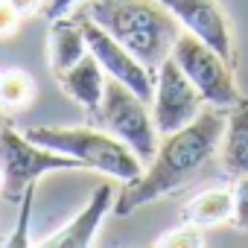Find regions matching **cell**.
Masks as SVG:
<instances>
[{
  "mask_svg": "<svg viewBox=\"0 0 248 248\" xmlns=\"http://www.w3.org/2000/svg\"><path fill=\"white\" fill-rule=\"evenodd\" d=\"M96 117V126L108 135H114L117 140L126 143L143 164H149L158 152V126H155V117L146 108V99L138 96L129 85H123L120 79L105 82V93L99 108L93 111Z\"/></svg>",
  "mask_w": 248,
  "mask_h": 248,
  "instance_id": "4",
  "label": "cell"
},
{
  "mask_svg": "<svg viewBox=\"0 0 248 248\" xmlns=\"http://www.w3.org/2000/svg\"><path fill=\"white\" fill-rule=\"evenodd\" d=\"M3 126H6V114H3V111H0V129H3Z\"/></svg>",
  "mask_w": 248,
  "mask_h": 248,
  "instance_id": "22",
  "label": "cell"
},
{
  "mask_svg": "<svg viewBox=\"0 0 248 248\" xmlns=\"http://www.w3.org/2000/svg\"><path fill=\"white\" fill-rule=\"evenodd\" d=\"M0 184H3V175H0Z\"/></svg>",
  "mask_w": 248,
  "mask_h": 248,
  "instance_id": "23",
  "label": "cell"
},
{
  "mask_svg": "<svg viewBox=\"0 0 248 248\" xmlns=\"http://www.w3.org/2000/svg\"><path fill=\"white\" fill-rule=\"evenodd\" d=\"M21 199H24V204H21V219H18V228L12 231V236H9V242H6V245H12V248H15V245H18V248H21V245H30V239H27V222H30V207H32V187H30Z\"/></svg>",
  "mask_w": 248,
  "mask_h": 248,
  "instance_id": "18",
  "label": "cell"
},
{
  "mask_svg": "<svg viewBox=\"0 0 248 248\" xmlns=\"http://www.w3.org/2000/svg\"><path fill=\"white\" fill-rule=\"evenodd\" d=\"M82 15L96 21L123 47H129L152 76L172 56V47L184 30L161 0H91Z\"/></svg>",
  "mask_w": 248,
  "mask_h": 248,
  "instance_id": "2",
  "label": "cell"
},
{
  "mask_svg": "<svg viewBox=\"0 0 248 248\" xmlns=\"http://www.w3.org/2000/svg\"><path fill=\"white\" fill-rule=\"evenodd\" d=\"M225 123H228V114L222 111V105L207 102V108H202L193 123H187L184 129L172 135H164L149 167L135 181H126L120 187L114 210L120 216H129L140 204L170 196L181 190L187 181H193L207 167V161L219 152Z\"/></svg>",
  "mask_w": 248,
  "mask_h": 248,
  "instance_id": "1",
  "label": "cell"
},
{
  "mask_svg": "<svg viewBox=\"0 0 248 248\" xmlns=\"http://www.w3.org/2000/svg\"><path fill=\"white\" fill-rule=\"evenodd\" d=\"M172 59L190 76V82L199 88L204 102L231 108L239 99V91L231 76V62L225 56H219L207 41L193 35L190 30H181V35L172 47Z\"/></svg>",
  "mask_w": 248,
  "mask_h": 248,
  "instance_id": "6",
  "label": "cell"
},
{
  "mask_svg": "<svg viewBox=\"0 0 248 248\" xmlns=\"http://www.w3.org/2000/svg\"><path fill=\"white\" fill-rule=\"evenodd\" d=\"M184 219L193 225H219L225 219H233V190L213 187V190L199 193L184 207Z\"/></svg>",
  "mask_w": 248,
  "mask_h": 248,
  "instance_id": "14",
  "label": "cell"
},
{
  "mask_svg": "<svg viewBox=\"0 0 248 248\" xmlns=\"http://www.w3.org/2000/svg\"><path fill=\"white\" fill-rule=\"evenodd\" d=\"M204 105V96L190 82V76L178 67V62L170 56L158 73H155V99H152V117L161 135H172L184 129L187 123L199 117Z\"/></svg>",
  "mask_w": 248,
  "mask_h": 248,
  "instance_id": "7",
  "label": "cell"
},
{
  "mask_svg": "<svg viewBox=\"0 0 248 248\" xmlns=\"http://www.w3.org/2000/svg\"><path fill=\"white\" fill-rule=\"evenodd\" d=\"M76 3H79V0H47V15H50V18H62V15H67Z\"/></svg>",
  "mask_w": 248,
  "mask_h": 248,
  "instance_id": "20",
  "label": "cell"
},
{
  "mask_svg": "<svg viewBox=\"0 0 248 248\" xmlns=\"http://www.w3.org/2000/svg\"><path fill=\"white\" fill-rule=\"evenodd\" d=\"M88 53V41H85V30L82 24L73 18H53L50 24V35H47V59H50V70L53 76L64 73L67 67H73L82 56Z\"/></svg>",
  "mask_w": 248,
  "mask_h": 248,
  "instance_id": "13",
  "label": "cell"
},
{
  "mask_svg": "<svg viewBox=\"0 0 248 248\" xmlns=\"http://www.w3.org/2000/svg\"><path fill=\"white\" fill-rule=\"evenodd\" d=\"M56 82L64 88V93H67L73 102H79V105L88 108V111H96L99 102H102V93H105L108 73H105L102 64L96 62V56L88 50L73 67H67L64 73H59Z\"/></svg>",
  "mask_w": 248,
  "mask_h": 248,
  "instance_id": "11",
  "label": "cell"
},
{
  "mask_svg": "<svg viewBox=\"0 0 248 248\" xmlns=\"http://www.w3.org/2000/svg\"><path fill=\"white\" fill-rule=\"evenodd\" d=\"M35 93V82L27 70H6L0 73V105L24 108Z\"/></svg>",
  "mask_w": 248,
  "mask_h": 248,
  "instance_id": "15",
  "label": "cell"
},
{
  "mask_svg": "<svg viewBox=\"0 0 248 248\" xmlns=\"http://www.w3.org/2000/svg\"><path fill=\"white\" fill-rule=\"evenodd\" d=\"M161 3L178 18L184 30H190L193 35L207 41L219 56L233 62V41L228 30V18L216 0H161Z\"/></svg>",
  "mask_w": 248,
  "mask_h": 248,
  "instance_id": "9",
  "label": "cell"
},
{
  "mask_svg": "<svg viewBox=\"0 0 248 248\" xmlns=\"http://www.w3.org/2000/svg\"><path fill=\"white\" fill-rule=\"evenodd\" d=\"M9 3H12V6H15V12L24 18V15H32V12H38L44 0H9Z\"/></svg>",
  "mask_w": 248,
  "mask_h": 248,
  "instance_id": "21",
  "label": "cell"
},
{
  "mask_svg": "<svg viewBox=\"0 0 248 248\" xmlns=\"http://www.w3.org/2000/svg\"><path fill=\"white\" fill-rule=\"evenodd\" d=\"M233 225L239 231H248V175H239L233 190Z\"/></svg>",
  "mask_w": 248,
  "mask_h": 248,
  "instance_id": "17",
  "label": "cell"
},
{
  "mask_svg": "<svg viewBox=\"0 0 248 248\" xmlns=\"http://www.w3.org/2000/svg\"><path fill=\"white\" fill-rule=\"evenodd\" d=\"M64 170H82V164L30 140L27 132H18L9 123L0 129V175H3L0 193L3 199L18 202L38 178Z\"/></svg>",
  "mask_w": 248,
  "mask_h": 248,
  "instance_id": "5",
  "label": "cell"
},
{
  "mask_svg": "<svg viewBox=\"0 0 248 248\" xmlns=\"http://www.w3.org/2000/svg\"><path fill=\"white\" fill-rule=\"evenodd\" d=\"M21 15L15 12V6L9 0H0V38H9L12 32H18Z\"/></svg>",
  "mask_w": 248,
  "mask_h": 248,
  "instance_id": "19",
  "label": "cell"
},
{
  "mask_svg": "<svg viewBox=\"0 0 248 248\" xmlns=\"http://www.w3.org/2000/svg\"><path fill=\"white\" fill-rule=\"evenodd\" d=\"M202 242H204V236H202L199 225H193V222H187L184 228L170 231L167 236L158 239V245H170V248H190V245H202Z\"/></svg>",
  "mask_w": 248,
  "mask_h": 248,
  "instance_id": "16",
  "label": "cell"
},
{
  "mask_svg": "<svg viewBox=\"0 0 248 248\" xmlns=\"http://www.w3.org/2000/svg\"><path fill=\"white\" fill-rule=\"evenodd\" d=\"M76 21L82 24L85 30V41H88V50L96 56V62L102 64V70L111 76V79H120L123 85H129L138 96H143L146 102L155 99V82H152V73L146 70V64L129 50L123 47L111 32H105L96 21H91L88 15H76Z\"/></svg>",
  "mask_w": 248,
  "mask_h": 248,
  "instance_id": "8",
  "label": "cell"
},
{
  "mask_svg": "<svg viewBox=\"0 0 248 248\" xmlns=\"http://www.w3.org/2000/svg\"><path fill=\"white\" fill-rule=\"evenodd\" d=\"M27 138L62 152L73 161H79L88 170L105 172L117 181H135L143 172V161L114 135L102 129H85V126H32L27 129Z\"/></svg>",
  "mask_w": 248,
  "mask_h": 248,
  "instance_id": "3",
  "label": "cell"
},
{
  "mask_svg": "<svg viewBox=\"0 0 248 248\" xmlns=\"http://www.w3.org/2000/svg\"><path fill=\"white\" fill-rule=\"evenodd\" d=\"M114 202H117V199H114V184H108V181L99 184V187L93 190L91 202L85 204V210H79L59 233L47 236L41 245H44V248H88V245L93 242L96 231H99V222L105 219V213L111 210Z\"/></svg>",
  "mask_w": 248,
  "mask_h": 248,
  "instance_id": "10",
  "label": "cell"
},
{
  "mask_svg": "<svg viewBox=\"0 0 248 248\" xmlns=\"http://www.w3.org/2000/svg\"><path fill=\"white\" fill-rule=\"evenodd\" d=\"M219 158L228 175L239 178L248 175V102L236 99L233 108L228 111L225 135L219 143Z\"/></svg>",
  "mask_w": 248,
  "mask_h": 248,
  "instance_id": "12",
  "label": "cell"
}]
</instances>
